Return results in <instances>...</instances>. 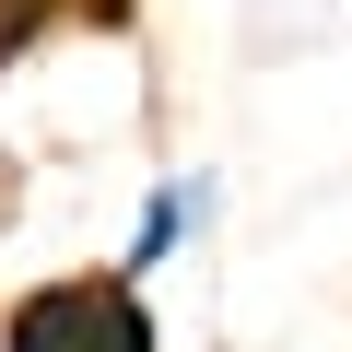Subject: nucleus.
<instances>
[{
  "instance_id": "nucleus-1",
  "label": "nucleus",
  "mask_w": 352,
  "mask_h": 352,
  "mask_svg": "<svg viewBox=\"0 0 352 352\" xmlns=\"http://www.w3.org/2000/svg\"><path fill=\"white\" fill-rule=\"evenodd\" d=\"M0 352H164V317L118 270H59L0 305Z\"/></svg>"
},
{
  "instance_id": "nucleus-2",
  "label": "nucleus",
  "mask_w": 352,
  "mask_h": 352,
  "mask_svg": "<svg viewBox=\"0 0 352 352\" xmlns=\"http://www.w3.org/2000/svg\"><path fill=\"white\" fill-rule=\"evenodd\" d=\"M212 212H223V176L212 164H176V176H153L141 188V212H129V235H118V282H141L153 294V270H176L188 247H212Z\"/></svg>"
},
{
  "instance_id": "nucleus-3",
  "label": "nucleus",
  "mask_w": 352,
  "mask_h": 352,
  "mask_svg": "<svg viewBox=\"0 0 352 352\" xmlns=\"http://www.w3.org/2000/svg\"><path fill=\"white\" fill-rule=\"evenodd\" d=\"M47 24H59V0H0V59H24Z\"/></svg>"
}]
</instances>
